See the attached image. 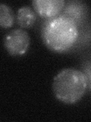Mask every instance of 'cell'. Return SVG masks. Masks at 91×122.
<instances>
[{"mask_svg": "<svg viewBox=\"0 0 91 122\" xmlns=\"http://www.w3.org/2000/svg\"><path fill=\"white\" fill-rule=\"evenodd\" d=\"M78 37L76 21L66 15L50 18L42 30V39L50 51L63 53L74 44Z\"/></svg>", "mask_w": 91, "mask_h": 122, "instance_id": "cell-1", "label": "cell"}, {"mask_svg": "<svg viewBox=\"0 0 91 122\" xmlns=\"http://www.w3.org/2000/svg\"><path fill=\"white\" fill-rule=\"evenodd\" d=\"M88 87V79L82 71L65 68L53 79L52 92L56 99L64 104L73 105L84 95Z\"/></svg>", "mask_w": 91, "mask_h": 122, "instance_id": "cell-2", "label": "cell"}, {"mask_svg": "<svg viewBox=\"0 0 91 122\" xmlns=\"http://www.w3.org/2000/svg\"><path fill=\"white\" fill-rule=\"evenodd\" d=\"M3 44L6 51L11 56H21L28 51L30 39L26 30L22 28H17L5 34Z\"/></svg>", "mask_w": 91, "mask_h": 122, "instance_id": "cell-3", "label": "cell"}, {"mask_svg": "<svg viewBox=\"0 0 91 122\" xmlns=\"http://www.w3.org/2000/svg\"><path fill=\"white\" fill-rule=\"evenodd\" d=\"M34 11L40 16L53 18L59 15L65 5L64 0H33L32 2Z\"/></svg>", "mask_w": 91, "mask_h": 122, "instance_id": "cell-4", "label": "cell"}, {"mask_svg": "<svg viewBox=\"0 0 91 122\" xmlns=\"http://www.w3.org/2000/svg\"><path fill=\"white\" fill-rule=\"evenodd\" d=\"M17 23L22 28H29L36 21V11L29 6H22L17 11Z\"/></svg>", "mask_w": 91, "mask_h": 122, "instance_id": "cell-5", "label": "cell"}, {"mask_svg": "<svg viewBox=\"0 0 91 122\" xmlns=\"http://www.w3.org/2000/svg\"><path fill=\"white\" fill-rule=\"evenodd\" d=\"M14 23V15L11 8L4 3L0 4V26L9 28Z\"/></svg>", "mask_w": 91, "mask_h": 122, "instance_id": "cell-6", "label": "cell"}, {"mask_svg": "<svg viewBox=\"0 0 91 122\" xmlns=\"http://www.w3.org/2000/svg\"><path fill=\"white\" fill-rule=\"evenodd\" d=\"M88 86H89V89H90V93H91V77L88 78Z\"/></svg>", "mask_w": 91, "mask_h": 122, "instance_id": "cell-7", "label": "cell"}]
</instances>
